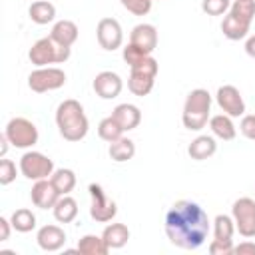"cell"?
<instances>
[{
	"label": "cell",
	"instance_id": "cell-1",
	"mask_svg": "<svg viewBox=\"0 0 255 255\" xmlns=\"http://www.w3.org/2000/svg\"><path fill=\"white\" fill-rule=\"evenodd\" d=\"M211 223L203 207L191 199H179L165 215V235L179 249H197L205 243Z\"/></svg>",
	"mask_w": 255,
	"mask_h": 255
},
{
	"label": "cell",
	"instance_id": "cell-2",
	"mask_svg": "<svg viewBox=\"0 0 255 255\" xmlns=\"http://www.w3.org/2000/svg\"><path fill=\"white\" fill-rule=\"evenodd\" d=\"M56 126L60 135L66 141H80L86 137L90 129L88 116L84 112V106L78 100H64L56 108Z\"/></svg>",
	"mask_w": 255,
	"mask_h": 255
},
{
	"label": "cell",
	"instance_id": "cell-3",
	"mask_svg": "<svg viewBox=\"0 0 255 255\" xmlns=\"http://www.w3.org/2000/svg\"><path fill=\"white\" fill-rule=\"evenodd\" d=\"M209 112H211V94L203 88H195L185 98L181 122L189 131H199L209 122L211 118Z\"/></svg>",
	"mask_w": 255,
	"mask_h": 255
},
{
	"label": "cell",
	"instance_id": "cell-4",
	"mask_svg": "<svg viewBox=\"0 0 255 255\" xmlns=\"http://www.w3.org/2000/svg\"><path fill=\"white\" fill-rule=\"evenodd\" d=\"M70 54H72V48L62 46V44L54 42L48 36V38H40L38 42L32 44V48L28 52V58H30V62L36 68H44L48 64H62V62H66L70 58Z\"/></svg>",
	"mask_w": 255,
	"mask_h": 255
},
{
	"label": "cell",
	"instance_id": "cell-5",
	"mask_svg": "<svg viewBox=\"0 0 255 255\" xmlns=\"http://www.w3.org/2000/svg\"><path fill=\"white\" fill-rule=\"evenodd\" d=\"M129 78H128V88L133 96H147L153 90L157 72H159V64L153 56H147L143 62H139L137 66L129 68Z\"/></svg>",
	"mask_w": 255,
	"mask_h": 255
},
{
	"label": "cell",
	"instance_id": "cell-6",
	"mask_svg": "<svg viewBox=\"0 0 255 255\" xmlns=\"http://www.w3.org/2000/svg\"><path fill=\"white\" fill-rule=\"evenodd\" d=\"M4 133L8 135L10 143L14 147H18V149H30V147H34L38 143V137H40L36 124L30 122L28 118H22V116L12 118L6 124Z\"/></svg>",
	"mask_w": 255,
	"mask_h": 255
},
{
	"label": "cell",
	"instance_id": "cell-7",
	"mask_svg": "<svg viewBox=\"0 0 255 255\" xmlns=\"http://www.w3.org/2000/svg\"><path fill=\"white\" fill-rule=\"evenodd\" d=\"M18 167H20V173L30 181L48 179L54 173V161L40 151H26L20 157Z\"/></svg>",
	"mask_w": 255,
	"mask_h": 255
},
{
	"label": "cell",
	"instance_id": "cell-8",
	"mask_svg": "<svg viewBox=\"0 0 255 255\" xmlns=\"http://www.w3.org/2000/svg\"><path fill=\"white\" fill-rule=\"evenodd\" d=\"M66 84V72L54 66H44V68H36L30 76H28V86L32 92L36 94H44V92H52V90H60Z\"/></svg>",
	"mask_w": 255,
	"mask_h": 255
},
{
	"label": "cell",
	"instance_id": "cell-9",
	"mask_svg": "<svg viewBox=\"0 0 255 255\" xmlns=\"http://www.w3.org/2000/svg\"><path fill=\"white\" fill-rule=\"evenodd\" d=\"M231 217L235 221V229L243 237H255V199L239 197L231 205Z\"/></svg>",
	"mask_w": 255,
	"mask_h": 255
},
{
	"label": "cell",
	"instance_id": "cell-10",
	"mask_svg": "<svg viewBox=\"0 0 255 255\" xmlns=\"http://www.w3.org/2000/svg\"><path fill=\"white\" fill-rule=\"evenodd\" d=\"M88 191H90V197H92V203H90V217H92L94 221H98V223H108V221H112V219L116 217V213H118L116 201H112V199L106 195V191L102 189V185H98V183H90Z\"/></svg>",
	"mask_w": 255,
	"mask_h": 255
},
{
	"label": "cell",
	"instance_id": "cell-11",
	"mask_svg": "<svg viewBox=\"0 0 255 255\" xmlns=\"http://www.w3.org/2000/svg\"><path fill=\"white\" fill-rule=\"evenodd\" d=\"M96 38H98L100 48H104L108 52H114V50L122 48L124 32H122L120 22L116 18H102L96 26Z\"/></svg>",
	"mask_w": 255,
	"mask_h": 255
},
{
	"label": "cell",
	"instance_id": "cell-12",
	"mask_svg": "<svg viewBox=\"0 0 255 255\" xmlns=\"http://www.w3.org/2000/svg\"><path fill=\"white\" fill-rule=\"evenodd\" d=\"M215 102H217V106L221 108V112L227 114V116H231V118H239V116L245 114L243 96H241V92H239L235 86H231V84H225V86H221V88L217 90Z\"/></svg>",
	"mask_w": 255,
	"mask_h": 255
},
{
	"label": "cell",
	"instance_id": "cell-13",
	"mask_svg": "<svg viewBox=\"0 0 255 255\" xmlns=\"http://www.w3.org/2000/svg\"><path fill=\"white\" fill-rule=\"evenodd\" d=\"M92 88H94L96 96H100L102 100H114V98L120 96V92L124 88V82L116 72L104 70V72L96 74V78L92 82Z\"/></svg>",
	"mask_w": 255,
	"mask_h": 255
},
{
	"label": "cell",
	"instance_id": "cell-14",
	"mask_svg": "<svg viewBox=\"0 0 255 255\" xmlns=\"http://www.w3.org/2000/svg\"><path fill=\"white\" fill-rule=\"evenodd\" d=\"M30 197H32V203L40 209H52L56 205V201L60 199V193L58 189L54 187V183L48 179H38L34 181L32 185V191H30Z\"/></svg>",
	"mask_w": 255,
	"mask_h": 255
},
{
	"label": "cell",
	"instance_id": "cell-15",
	"mask_svg": "<svg viewBox=\"0 0 255 255\" xmlns=\"http://www.w3.org/2000/svg\"><path fill=\"white\" fill-rule=\"evenodd\" d=\"M36 241H38L40 249H44V251H60L66 243V231L60 225L50 223V225H44L38 229Z\"/></svg>",
	"mask_w": 255,
	"mask_h": 255
},
{
	"label": "cell",
	"instance_id": "cell-16",
	"mask_svg": "<svg viewBox=\"0 0 255 255\" xmlns=\"http://www.w3.org/2000/svg\"><path fill=\"white\" fill-rule=\"evenodd\" d=\"M129 44L137 46L145 54H153L157 48V30L151 24H137L129 34Z\"/></svg>",
	"mask_w": 255,
	"mask_h": 255
},
{
	"label": "cell",
	"instance_id": "cell-17",
	"mask_svg": "<svg viewBox=\"0 0 255 255\" xmlns=\"http://www.w3.org/2000/svg\"><path fill=\"white\" fill-rule=\"evenodd\" d=\"M112 118L120 124V128L124 131H131L139 126L141 122V112L135 104H118L114 110H112Z\"/></svg>",
	"mask_w": 255,
	"mask_h": 255
},
{
	"label": "cell",
	"instance_id": "cell-18",
	"mask_svg": "<svg viewBox=\"0 0 255 255\" xmlns=\"http://www.w3.org/2000/svg\"><path fill=\"white\" fill-rule=\"evenodd\" d=\"M217 151V143H215V137L213 135H197L189 147H187V155L195 161H203V159H209L213 153Z\"/></svg>",
	"mask_w": 255,
	"mask_h": 255
},
{
	"label": "cell",
	"instance_id": "cell-19",
	"mask_svg": "<svg viewBox=\"0 0 255 255\" xmlns=\"http://www.w3.org/2000/svg\"><path fill=\"white\" fill-rule=\"evenodd\" d=\"M209 129H211V133L215 137H219L223 141H231L237 135V128H235L231 116H227V114L211 116L209 118Z\"/></svg>",
	"mask_w": 255,
	"mask_h": 255
},
{
	"label": "cell",
	"instance_id": "cell-20",
	"mask_svg": "<svg viewBox=\"0 0 255 255\" xmlns=\"http://www.w3.org/2000/svg\"><path fill=\"white\" fill-rule=\"evenodd\" d=\"M249 28H251V24L249 22H243V20H239L237 16H233L231 12H227L225 16H223V22H221V32H223V36L227 38V40H243V38H247V34H249Z\"/></svg>",
	"mask_w": 255,
	"mask_h": 255
},
{
	"label": "cell",
	"instance_id": "cell-21",
	"mask_svg": "<svg viewBox=\"0 0 255 255\" xmlns=\"http://www.w3.org/2000/svg\"><path fill=\"white\" fill-rule=\"evenodd\" d=\"M78 26L72 22V20H60L52 26V32H50V38L62 46H68L72 48V44L78 40Z\"/></svg>",
	"mask_w": 255,
	"mask_h": 255
},
{
	"label": "cell",
	"instance_id": "cell-22",
	"mask_svg": "<svg viewBox=\"0 0 255 255\" xmlns=\"http://www.w3.org/2000/svg\"><path fill=\"white\" fill-rule=\"evenodd\" d=\"M102 237L110 249H122L129 241V229L126 223H110L102 231Z\"/></svg>",
	"mask_w": 255,
	"mask_h": 255
},
{
	"label": "cell",
	"instance_id": "cell-23",
	"mask_svg": "<svg viewBox=\"0 0 255 255\" xmlns=\"http://www.w3.org/2000/svg\"><path fill=\"white\" fill-rule=\"evenodd\" d=\"M52 211L58 223H72L78 217V201L72 195H60Z\"/></svg>",
	"mask_w": 255,
	"mask_h": 255
},
{
	"label": "cell",
	"instance_id": "cell-24",
	"mask_svg": "<svg viewBox=\"0 0 255 255\" xmlns=\"http://www.w3.org/2000/svg\"><path fill=\"white\" fill-rule=\"evenodd\" d=\"M28 16H30V20H32L34 24H38V26L50 24V22H54V18H56V6H54L52 2H48V0H36V2H32V6L28 8Z\"/></svg>",
	"mask_w": 255,
	"mask_h": 255
},
{
	"label": "cell",
	"instance_id": "cell-25",
	"mask_svg": "<svg viewBox=\"0 0 255 255\" xmlns=\"http://www.w3.org/2000/svg\"><path fill=\"white\" fill-rule=\"evenodd\" d=\"M108 153H110V157H112L116 163L129 161V159H133V155H135V143H133L129 137H124V135H122L120 139H116V141L110 143Z\"/></svg>",
	"mask_w": 255,
	"mask_h": 255
},
{
	"label": "cell",
	"instance_id": "cell-26",
	"mask_svg": "<svg viewBox=\"0 0 255 255\" xmlns=\"http://www.w3.org/2000/svg\"><path fill=\"white\" fill-rule=\"evenodd\" d=\"M76 249H78V253H84V255H106L110 251V247L106 245L104 237L102 235L98 237V235H92V233L80 237Z\"/></svg>",
	"mask_w": 255,
	"mask_h": 255
},
{
	"label": "cell",
	"instance_id": "cell-27",
	"mask_svg": "<svg viewBox=\"0 0 255 255\" xmlns=\"http://www.w3.org/2000/svg\"><path fill=\"white\" fill-rule=\"evenodd\" d=\"M50 181L54 183L60 195H70V191L76 187V173L68 167H60V169H54V173L50 175Z\"/></svg>",
	"mask_w": 255,
	"mask_h": 255
},
{
	"label": "cell",
	"instance_id": "cell-28",
	"mask_svg": "<svg viewBox=\"0 0 255 255\" xmlns=\"http://www.w3.org/2000/svg\"><path fill=\"white\" fill-rule=\"evenodd\" d=\"M10 221H12V227L18 231V233H28L36 227V215L32 209L28 207H20L16 209L12 215H10Z\"/></svg>",
	"mask_w": 255,
	"mask_h": 255
},
{
	"label": "cell",
	"instance_id": "cell-29",
	"mask_svg": "<svg viewBox=\"0 0 255 255\" xmlns=\"http://www.w3.org/2000/svg\"><path fill=\"white\" fill-rule=\"evenodd\" d=\"M235 221L231 215L219 213L213 219V239H223V241H233V233H235Z\"/></svg>",
	"mask_w": 255,
	"mask_h": 255
},
{
	"label": "cell",
	"instance_id": "cell-30",
	"mask_svg": "<svg viewBox=\"0 0 255 255\" xmlns=\"http://www.w3.org/2000/svg\"><path fill=\"white\" fill-rule=\"evenodd\" d=\"M98 135H100V139L112 143V141H116V139H120L124 135V129L120 128V124L112 116H108V118L100 120V124H98Z\"/></svg>",
	"mask_w": 255,
	"mask_h": 255
},
{
	"label": "cell",
	"instance_id": "cell-31",
	"mask_svg": "<svg viewBox=\"0 0 255 255\" xmlns=\"http://www.w3.org/2000/svg\"><path fill=\"white\" fill-rule=\"evenodd\" d=\"M229 12L233 16H237L239 20L251 24L253 18H255V0H233Z\"/></svg>",
	"mask_w": 255,
	"mask_h": 255
},
{
	"label": "cell",
	"instance_id": "cell-32",
	"mask_svg": "<svg viewBox=\"0 0 255 255\" xmlns=\"http://www.w3.org/2000/svg\"><path fill=\"white\" fill-rule=\"evenodd\" d=\"M231 8V0H201V10L207 16H225Z\"/></svg>",
	"mask_w": 255,
	"mask_h": 255
},
{
	"label": "cell",
	"instance_id": "cell-33",
	"mask_svg": "<svg viewBox=\"0 0 255 255\" xmlns=\"http://www.w3.org/2000/svg\"><path fill=\"white\" fill-rule=\"evenodd\" d=\"M147 56H151V54H145L143 50H139L137 46H133V44H128L124 50H122V58H124V62L129 66V68H133V66H137L139 62H143Z\"/></svg>",
	"mask_w": 255,
	"mask_h": 255
},
{
	"label": "cell",
	"instance_id": "cell-34",
	"mask_svg": "<svg viewBox=\"0 0 255 255\" xmlns=\"http://www.w3.org/2000/svg\"><path fill=\"white\" fill-rule=\"evenodd\" d=\"M120 4L133 16H145V14H149L153 0H120Z\"/></svg>",
	"mask_w": 255,
	"mask_h": 255
},
{
	"label": "cell",
	"instance_id": "cell-35",
	"mask_svg": "<svg viewBox=\"0 0 255 255\" xmlns=\"http://www.w3.org/2000/svg\"><path fill=\"white\" fill-rule=\"evenodd\" d=\"M16 173H18L16 163L12 159L2 157V161H0V185H10L16 179Z\"/></svg>",
	"mask_w": 255,
	"mask_h": 255
},
{
	"label": "cell",
	"instance_id": "cell-36",
	"mask_svg": "<svg viewBox=\"0 0 255 255\" xmlns=\"http://www.w3.org/2000/svg\"><path fill=\"white\" fill-rule=\"evenodd\" d=\"M239 131L243 137L255 141V114H243L239 122Z\"/></svg>",
	"mask_w": 255,
	"mask_h": 255
},
{
	"label": "cell",
	"instance_id": "cell-37",
	"mask_svg": "<svg viewBox=\"0 0 255 255\" xmlns=\"http://www.w3.org/2000/svg\"><path fill=\"white\" fill-rule=\"evenodd\" d=\"M207 249H209L211 255H233V241L211 239V243H209Z\"/></svg>",
	"mask_w": 255,
	"mask_h": 255
},
{
	"label": "cell",
	"instance_id": "cell-38",
	"mask_svg": "<svg viewBox=\"0 0 255 255\" xmlns=\"http://www.w3.org/2000/svg\"><path fill=\"white\" fill-rule=\"evenodd\" d=\"M233 255H255V243L243 241L239 245H233Z\"/></svg>",
	"mask_w": 255,
	"mask_h": 255
},
{
	"label": "cell",
	"instance_id": "cell-39",
	"mask_svg": "<svg viewBox=\"0 0 255 255\" xmlns=\"http://www.w3.org/2000/svg\"><path fill=\"white\" fill-rule=\"evenodd\" d=\"M12 221L6 217H0V241H8L10 239V231H12Z\"/></svg>",
	"mask_w": 255,
	"mask_h": 255
},
{
	"label": "cell",
	"instance_id": "cell-40",
	"mask_svg": "<svg viewBox=\"0 0 255 255\" xmlns=\"http://www.w3.org/2000/svg\"><path fill=\"white\" fill-rule=\"evenodd\" d=\"M245 54L255 60V36H249V38L245 40Z\"/></svg>",
	"mask_w": 255,
	"mask_h": 255
},
{
	"label": "cell",
	"instance_id": "cell-41",
	"mask_svg": "<svg viewBox=\"0 0 255 255\" xmlns=\"http://www.w3.org/2000/svg\"><path fill=\"white\" fill-rule=\"evenodd\" d=\"M12 143H10V139H8V135L6 133H2L0 135V157H6V153H8V147H10Z\"/></svg>",
	"mask_w": 255,
	"mask_h": 255
}]
</instances>
